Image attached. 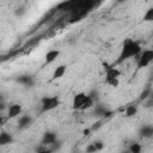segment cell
Returning <instances> with one entry per match:
<instances>
[{"label":"cell","instance_id":"11","mask_svg":"<svg viewBox=\"0 0 153 153\" xmlns=\"http://www.w3.org/2000/svg\"><path fill=\"white\" fill-rule=\"evenodd\" d=\"M17 82L25 87H31L35 84V79L31 75H20L19 78H17Z\"/></svg>","mask_w":153,"mask_h":153},{"label":"cell","instance_id":"6","mask_svg":"<svg viewBox=\"0 0 153 153\" xmlns=\"http://www.w3.org/2000/svg\"><path fill=\"white\" fill-rule=\"evenodd\" d=\"M56 141H57L56 133H55V131H51V130H47V131H44V134H43V136H42L41 146L48 147V146H50L51 143H54V142H56Z\"/></svg>","mask_w":153,"mask_h":153},{"label":"cell","instance_id":"4","mask_svg":"<svg viewBox=\"0 0 153 153\" xmlns=\"http://www.w3.org/2000/svg\"><path fill=\"white\" fill-rule=\"evenodd\" d=\"M136 69H142V68H146L149 63L153 62V49H145L142 50L136 57Z\"/></svg>","mask_w":153,"mask_h":153},{"label":"cell","instance_id":"23","mask_svg":"<svg viewBox=\"0 0 153 153\" xmlns=\"http://www.w3.org/2000/svg\"><path fill=\"white\" fill-rule=\"evenodd\" d=\"M36 153H53L49 148H47V147H44V146H41V148L38 149V151H36Z\"/></svg>","mask_w":153,"mask_h":153},{"label":"cell","instance_id":"25","mask_svg":"<svg viewBox=\"0 0 153 153\" xmlns=\"http://www.w3.org/2000/svg\"><path fill=\"white\" fill-rule=\"evenodd\" d=\"M92 130H91V128H86V129H84L82 130V135L84 136H87V135H90V133H91Z\"/></svg>","mask_w":153,"mask_h":153},{"label":"cell","instance_id":"20","mask_svg":"<svg viewBox=\"0 0 153 153\" xmlns=\"http://www.w3.org/2000/svg\"><path fill=\"white\" fill-rule=\"evenodd\" d=\"M60 147H61V142H60V141H56V142L51 143L50 146H48L47 148H49V149H50V151H51V152L54 153V152H55V151H57V149H59Z\"/></svg>","mask_w":153,"mask_h":153},{"label":"cell","instance_id":"17","mask_svg":"<svg viewBox=\"0 0 153 153\" xmlns=\"http://www.w3.org/2000/svg\"><path fill=\"white\" fill-rule=\"evenodd\" d=\"M106 111H108V109L104 108L103 105H96V108H94V115L99 116V117H104Z\"/></svg>","mask_w":153,"mask_h":153},{"label":"cell","instance_id":"27","mask_svg":"<svg viewBox=\"0 0 153 153\" xmlns=\"http://www.w3.org/2000/svg\"><path fill=\"white\" fill-rule=\"evenodd\" d=\"M121 153H130V152H129V151L127 149V151H123V152H121Z\"/></svg>","mask_w":153,"mask_h":153},{"label":"cell","instance_id":"22","mask_svg":"<svg viewBox=\"0 0 153 153\" xmlns=\"http://www.w3.org/2000/svg\"><path fill=\"white\" fill-rule=\"evenodd\" d=\"M102 123H103V122H102L100 120H99V121H97V122H94V123H93V124L90 127V128H91V130H92V131H96V130H98V129H99V128L103 126Z\"/></svg>","mask_w":153,"mask_h":153},{"label":"cell","instance_id":"13","mask_svg":"<svg viewBox=\"0 0 153 153\" xmlns=\"http://www.w3.org/2000/svg\"><path fill=\"white\" fill-rule=\"evenodd\" d=\"M139 134L141 137L143 139H149L153 136V126H149V124H146V126H142L139 130Z\"/></svg>","mask_w":153,"mask_h":153},{"label":"cell","instance_id":"1","mask_svg":"<svg viewBox=\"0 0 153 153\" xmlns=\"http://www.w3.org/2000/svg\"><path fill=\"white\" fill-rule=\"evenodd\" d=\"M141 51H142V48H141V44H140L139 41L133 39V38H127V39H124V42H123V44H122L121 51H120V54H118L116 61H115L111 66L117 67L118 65L124 63V62L128 61L129 59L136 57Z\"/></svg>","mask_w":153,"mask_h":153},{"label":"cell","instance_id":"16","mask_svg":"<svg viewBox=\"0 0 153 153\" xmlns=\"http://www.w3.org/2000/svg\"><path fill=\"white\" fill-rule=\"evenodd\" d=\"M142 20L146 22V23H149V22H153V7H149L146 10L143 17H142Z\"/></svg>","mask_w":153,"mask_h":153},{"label":"cell","instance_id":"3","mask_svg":"<svg viewBox=\"0 0 153 153\" xmlns=\"http://www.w3.org/2000/svg\"><path fill=\"white\" fill-rule=\"evenodd\" d=\"M41 114L51 111L56 109L61 104V99L59 96H44L41 98Z\"/></svg>","mask_w":153,"mask_h":153},{"label":"cell","instance_id":"2","mask_svg":"<svg viewBox=\"0 0 153 153\" xmlns=\"http://www.w3.org/2000/svg\"><path fill=\"white\" fill-rule=\"evenodd\" d=\"M104 69H105V78H104V82L111 87H118L120 85V76L122 74V72L111 65H108L106 62H103Z\"/></svg>","mask_w":153,"mask_h":153},{"label":"cell","instance_id":"5","mask_svg":"<svg viewBox=\"0 0 153 153\" xmlns=\"http://www.w3.org/2000/svg\"><path fill=\"white\" fill-rule=\"evenodd\" d=\"M87 98H88V94L85 93V92H78V93H75L74 97H73V102H72L73 110H80L81 111V109H82L84 104L86 103Z\"/></svg>","mask_w":153,"mask_h":153},{"label":"cell","instance_id":"28","mask_svg":"<svg viewBox=\"0 0 153 153\" xmlns=\"http://www.w3.org/2000/svg\"><path fill=\"white\" fill-rule=\"evenodd\" d=\"M152 49H153V45H152Z\"/></svg>","mask_w":153,"mask_h":153},{"label":"cell","instance_id":"7","mask_svg":"<svg viewBox=\"0 0 153 153\" xmlns=\"http://www.w3.org/2000/svg\"><path fill=\"white\" fill-rule=\"evenodd\" d=\"M23 108L19 103H11L7 108V118H16L22 115Z\"/></svg>","mask_w":153,"mask_h":153},{"label":"cell","instance_id":"10","mask_svg":"<svg viewBox=\"0 0 153 153\" xmlns=\"http://www.w3.org/2000/svg\"><path fill=\"white\" fill-rule=\"evenodd\" d=\"M66 71H67V66L66 65H59L55 69H54V73H53V76H51V81L54 80H57V79H61L65 74H66Z\"/></svg>","mask_w":153,"mask_h":153},{"label":"cell","instance_id":"21","mask_svg":"<svg viewBox=\"0 0 153 153\" xmlns=\"http://www.w3.org/2000/svg\"><path fill=\"white\" fill-rule=\"evenodd\" d=\"M93 143H94V146H96V148H97L98 152H100L104 148V146H105V143L102 140H96V141H93Z\"/></svg>","mask_w":153,"mask_h":153},{"label":"cell","instance_id":"15","mask_svg":"<svg viewBox=\"0 0 153 153\" xmlns=\"http://www.w3.org/2000/svg\"><path fill=\"white\" fill-rule=\"evenodd\" d=\"M128 151L130 153H141L142 152V146L139 142H131L128 147Z\"/></svg>","mask_w":153,"mask_h":153},{"label":"cell","instance_id":"9","mask_svg":"<svg viewBox=\"0 0 153 153\" xmlns=\"http://www.w3.org/2000/svg\"><path fill=\"white\" fill-rule=\"evenodd\" d=\"M31 123H32V117H31L30 115H27V114L22 115V116H19V118H18V128H19V129H25V128H27Z\"/></svg>","mask_w":153,"mask_h":153},{"label":"cell","instance_id":"26","mask_svg":"<svg viewBox=\"0 0 153 153\" xmlns=\"http://www.w3.org/2000/svg\"><path fill=\"white\" fill-rule=\"evenodd\" d=\"M149 100H153V90L151 92V96H149Z\"/></svg>","mask_w":153,"mask_h":153},{"label":"cell","instance_id":"24","mask_svg":"<svg viewBox=\"0 0 153 153\" xmlns=\"http://www.w3.org/2000/svg\"><path fill=\"white\" fill-rule=\"evenodd\" d=\"M24 13H25V10H24L23 7H20V8H18V10L16 11V14H17V16H19V17H20V16H23Z\"/></svg>","mask_w":153,"mask_h":153},{"label":"cell","instance_id":"12","mask_svg":"<svg viewBox=\"0 0 153 153\" xmlns=\"http://www.w3.org/2000/svg\"><path fill=\"white\" fill-rule=\"evenodd\" d=\"M13 141H14V139H13V136H12L11 133H7L5 130H1V133H0V145L1 146L10 145Z\"/></svg>","mask_w":153,"mask_h":153},{"label":"cell","instance_id":"14","mask_svg":"<svg viewBox=\"0 0 153 153\" xmlns=\"http://www.w3.org/2000/svg\"><path fill=\"white\" fill-rule=\"evenodd\" d=\"M137 114V105H134V104H130L128 106H126L124 109V116L126 117H134L135 115Z\"/></svg>","mask_w":153,"mask_h":153},{"label":"cell","instance_id":"18","mask_svg":"<svg viewBox=\"0 0 153 153\" xmlns=\"http://www.w3.org/2000/svg\"><path fill=\"white\" fill-rule=\"evenodd\" d=\"M152 90H153L152 87H146V88L140 93L139 99H140V100H147V99H149V96H151Z\"/></svg>","mask_w":153,"mask_h":153},{"label":"cell","instance_id":"19","mask_svg":"<svg viewBox=\"0 0 153 153\" xmlns=\"http://www.w3.org/2000/svg\"><path fill=\"white\" fill-rule=\"evenodd\" d=\"M85 152H86V153H97L98 151H97V148H96L94 143H93V142H91V143H88V145H87V147H86Z\"/></svg>","mask_w":153,"mask_h":153},{"label":"cell","instance_id":"8","mask_svg":"<svg viewBox=\"0 0 153 153\" xmlns=\"http://www.w3.org/2000/svg\"><path fill=\"white\" fill-rule=\"evenodd\" d=\"M59 56H60V50L59 49H50V50H48L45 53V55H44V65L43 66L53 63Z\"/></svg>","mask_w":153,"mask_h":153}]
</instances>
